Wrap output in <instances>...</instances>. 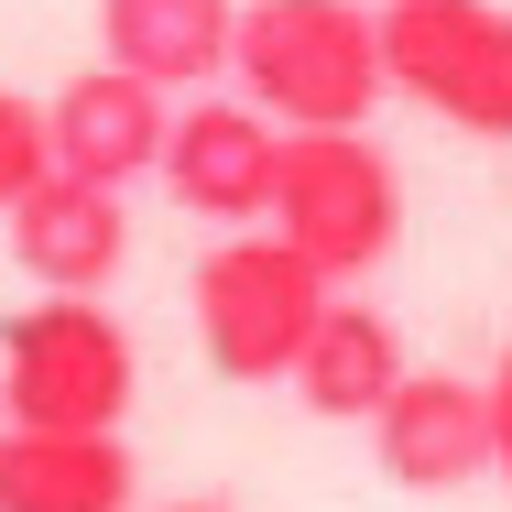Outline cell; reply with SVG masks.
Wrapping results in <instances>:
<instances>
[{"label":"cell","instance_id":"cell-1","mask_svg":"<svg viewBox=\"0 0 512 512\" xmlns=\"http://www.w3.org/2000/svg\"><path fill=\"white\" fill-rule=\"evenodd\" d=\"M240 99L273 109L284 131H360L382 109V11L360 0H240L229 33Z\"/></svg>","mask_w":512,"mask_h":512},{"label":"cell","instance_id":"cell-2","mask_svg":"<svg viewBox=\"0 0 512 512\" xmlns=\"http://www.w3.org/2000/svg\"><path fill=\"white\" fill-rule=\"evenodd\" d=\"M262 229H284L327 284L382 273L393 240H404V175H393V153L371 131H284Z\"/></svg>","mask_w":512,"mask_h":512},{"label":"cell","instance_id":"cell-3","mask_svg":"<svg viewBox=\"0 0 512 512\" xmlns=\"http://www.w3.org/2000/svg\"><path fill=\"white\" fill-rule=\"evenodd\" d=\"M142 349L99 295H44L0 316V425H120Z\"/></svg>","mask_w":512,"mask_h":512},{"label":"cell","instance_id":"cell-4","mask_svg":"<svg viewBox=\"0 0 512 512\" xmlns=\"http://www.w3.org/2000/svg\"><path fill=\"white\" fill-rule=\"evenodd\" d=\"M186 295H197V349H207L218 382H284L295 349H306V327L327 316V273L284 229H229L197 262Z\"/></svg>","mask_w":512,"mask_h":512},{"label":"cell","instance_id":"cell-5","mask_svg":"<svg viewBox=\"0 0 512 512\" xmlns=\"http://www.w3.org/2000/svg\"><path fill=\"white\" fill-rule=\"evenodd\" d=\"M382 77L469 142H512V11L502 0H382Z\"/></svg>","mask_w":512,"mask_h":512},{"label":"cell","instance_id":"cell-6","mask_svg":"<svg viewBox=\"0 0 512 512\" xmlns=\"http://www.w3.org/2000/svg\"><path fill=\"white\" fill-rule=\"evenodd\" d=\"M273 164H284V120L251 99H186L164 120V197L186 218H218V229H251L273 207Z\"/></svg>","mask_w":512,"mask_h":512},{"label":"cell","instance_id":"cell-7","mask_svg":"<svg viewBox=\"0 0 512 512\" xmlns=\"http://www.w3.org/2000/svg\"><path fill=\"white\" fill-rule=\"evenodd\" d=\"M371 458H382V480L393 491H469V480H491V382H469V371H404L382 414H371Z\"/></svg>","mask_w":512,"mask_h":512},{"label":"cell","instance_id":"cell-8","mask_svg":"<svg viewBox=\"0 0 512 512\" xmlns=\"http://www.w3.org/2000/svg\"><path fill=\"white\" fill-rule=\"evenodd\" d=\"M0 229H11V262L44 295H99L109 273L131 262V207H120V186H88L66 164H44L22 197L0 207Z\"/></svg>","mask_w":512,"mask_h":512},{"label":"cell","instance_id":"cell-9","mask_svg":"<svg viewBox=\"0 0 512 512\" xmlns=\"http://www.w3.org/2000/svg\"><path fill=\"white\" fill-rule=\"evenodd\" d=\"M164 88L153 77H131V66H88V77H66L55 99H44V142H55V164L66 175H88V186H131V175H153L164 164Z\"/></svg>","mask_w":512,"mask_h":512},{"label":"cell","instance_id":"cell-10","mask_svg":"<svg viewBox=\"0 0 512 512\" xmlns=\"http://www.w3.org/2000/svg\"><path fill=\"white\" fill-rule=\"evenodd\" d=\"M120 425H0V512H131Z\"/></svg>","mask_w":512,"mask_h":512},{"label":"cell","instance_id":"cell-11","mask_svg":"<svg viewBox=\"0 0 512 512\" xmlns=\"http://www.w3.org/2000/svg\"><path fill=\"white\" fill-rule=\"evenodd\" d=\"M404 371H414V360H404V327H393V316H382V306H338V295H327V316L306 327V349H295L284 382H295V404H306L316 425H371L382 393H393Z\"/></svg>","mask_w":512,"mask_h":512},{"label":"cell","instance_id":"cell-12","mask_svg":"<svg viewBox=\"0 0 512 512\" xmlns=\"http://www.w3.org/2000/svg\"><path fill=\"white\" fill-rule=\"evenodd\" d=\"M229 33H240V0H99L109 66L153 77L164 99H175V88H207V77L229 66Z\"/></svg>","mask_w":512,"mask_h":512},{"label":"cell","instance_id":"cell-13","mask_svg":"<svg viewBox=\"0 0 512 512\" xmlns=\"http://www.w3.org/2000/svg\"><path fill=\"white\" fill-rule=\"evenodd\" d=\"M55 164V142H44V99H22V88H0V207L22 197L33 175Z\"/></svg>","mask_w":512,"mask_h":512},{"label":"cell","instance_id":"cell-14","mask_svg":"<svg viewBox=\"0 0 512 512\" xmlns=\"http://www.w3.org/2000/svg\"><path fill=\"white\" fill-rule=\"evenodd\" d=\"M491 469H502V491H512V349H502V371H491Z\"/></svg>","mask_w":512,"mask_h":512},{"label":"cell","instance_id":"cell-15","mask_svg":"<svg viewBox=\"0 0 512 512\" xmlns=\"http://www.w3.org/2000/svg\"><path fill=\"white\" fill-rule=\"evenodd\" d=\"M153 512H229V502H153Z\"/></svg>","mask_w":512,"mask_h":512}]
</instances>
